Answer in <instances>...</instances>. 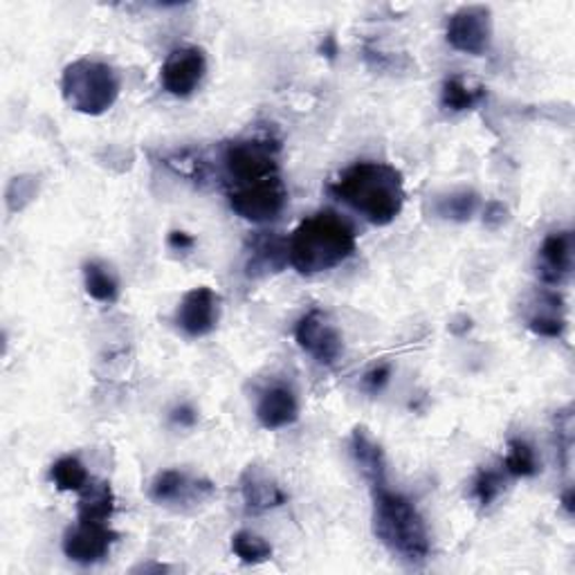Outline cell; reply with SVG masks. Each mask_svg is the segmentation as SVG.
Wrapping results in <instances>:
<instances>
[{
	"label": "cell",
	"mask_w": 575,
	"mask_h": 575,
	"mask_svg": "<svg viewBox=\"0 0 575 575\" xmlns=\"http://www.w3.org/2000/svg\"><path fill=\"white\" fill-rule=\"evenodd\" d=\"M328 191L377 227L394 223L405 205L403 173L387 162L360 160L335 178Z\"/></svg>",
	"instance_id": "1"
},
{
	"label": "cell",
	"mask_w": 575,
	"mask_h": 575,
	"mask_svg": "<svg viewBox=\"0 0 575 575\" xmlns=\"http://www.w3.org/2000/svg\"><path fill=\"white\" fill-rule=\"evenodd\" d=\"M358 232L335 210H319L304 218L288 238V261L300 274H319L342 266L356 255Z\"/></svg>",
	"instance_id": "2"
},
{
	"label": "cell",
	"mask_w": 575,
	"mask_h": 575,
	"mask_svg": "<svg viewBox=\"0 0 575 575\" xmlns=\"http://www.w3.org/2000/svg\"><path fill=\"white\" fill-rule=\"evenodd\" d=\"M373 533L392 555L420 566L431 553V538L418 508L387 484L373 486Z\"/></svg>",
	"instance_id": "3"
},
{
	"label": "cell",
	"mask_w": 575,
	"mask_h": 575,
	"mask_svg": "<svg viewBox=\"0 0 575 575\" xmlns=\"http://www.w3.org/2000/svg\"><path fill=\"white\" fill-rule=\"evenodd\" d=\"M66 104L83 115H102L120 98L117 72L98 59H77L61 75Z\"/></svg>",
	"instance_id": "4"
},
{
	"label": "cell",
	"mask_w": 575,
	"mask_h": 575,
	"mask_svg": "<svg viewBox=\"0 0 575 575\" xmlns=\"http://www.w3.org/2000/svg\"><path fill=\"white\" fill-rule=\"evenodd\" d=\"M279 144L268 137H241L227 142L223 149V169L229 187L259 182L279 176Z\"/></svg>",
	"instance_id": "5"
},
{
	"label": "cell",
	"mask_w": 575,
	"mask_h": 575,
	"mask_svg": "<svg viewBox=\"0 0 575 575\" xmlns=\"http://www.w3.org/2000/svg\"><path fill=\"white\" fill-rule=\"evenodd\" d=\"M227 203L236 216L261 225L279 218L288 203V191L281 176H272L259 182L227 187Z\"/></svg>",
	"instance_id": "6"
},
{
	"label": "cell",
	"mask_w": 575,
	"mask_h": 575,
	"mask_svg": "<svg viewBox=\"0 0 575 575\" xmlns=\"http://www.w3.org/2000/svg\"><path fill=\"white\" fill-rule=\"evenodd\" d=\"M448 43L454 50L472 57L488 53L493 41V14L486 5H467L456 10L446 30Z\"/></svg>",
	"instance_id": "7"
},
{
	"label": "cell",
	"mask_w": 575,
	"mask_h": 575,
	"mask_svg": "<svg viewBox=\"0 0 575 575\" xmlns=\"http://www.w3.org/2000/svg\"><path fill=\"white\" fill-rule=\"evenodd\" d=\"M295 340L308 356H313L319 364H326V367H332L345 353L342 332L328 319L326 313L317 308L306 313L297 322Z\"/></svg>",
	"instance_id": "8"
},
{
	"label": "cell",
	"mask_w": 575,
	"mask_h": 575,
	"mask_svg": "<svg viewBox=\"0 0 575 575\" xmlns=\"http://www.w3.org/2000/svg\"><path fill=\"white\" fill-rule=\"evenodd\" d=\"M207 72V57L196 45H182L169 53L160 68L162 88L173 98H189Z\"/></svg>",
	"instance_id": "9"
},
{
	"label": "cell",
	"mask_w": 575,
	"mask_h": 575,
	"mask_svg": "<svg viewBox=\"0 0 575 575\" xmlns=\"http://www.w3.org/2000/svg\"><path fill=\"white\" fill-rule=\"evenodd\" d=\"M117 533L109 529V521L77 519L64 535V553L77 564H98L109 557Z\"/></svg>",
	"instance_id": "10"
},
{
	"label": "cell",
	"mask_w": 575,
	"mask_h": 575,
	"mask_svg": "<svg viewBox=\"0 0 575 575\" xmlns=\"http://www.w3.org/2000/svg\"><path fill=\"white\" fill-rule=\"evenodd\" d=\"M173 322L189 338H205L221 322V297L207 285L194 288L178 304Z\"/></svg>",
	"instance_id": "11"
},
{
	"label": "cell",
	"mask_w": 575,
	"mask_h": 575,
	"mask_svg": "<svg viewBox=\"0 0 575 575\" xmlns=\"http://www.w3.org/2000/svg\"><path fill=\"white\" fill-rule=\"evenodd\" d=\"M214 493V486L210 482H196L189 474L180 470H165L160 472L154 484H151V499L156 504L165 506H180V504H191V501H201L203 497H210Z\"/></svg>",
	"instance_id": "12"
},
{
	"label": "cell",
	"mask_w": 575,
	"mask_h": 575,
	"mask_svg": "<svg viewBox=\"0 0 575 575\" xmlns=\"http://www.w3.org/2000/svg\"><path fill=\"white\" fill-rule=\"evenodd\" d=\"M573 232H553L540 248V279L549 285L564 283L573 272Z\"/></svg>",
	"instance_id": "13"
},
{
	"label": "cell",
	"mask_w": 575,
	"mask_h": 575,
	"mask_svg": "<svg viewBox=\"0 0 575 575\" xmlns=\"http://www.w3.org/2000/svg\"><path fill=\"white\" fill-rule=\"evenodd\" d=\"M250 259L246 263V274L250 279H263L268 274L281 272L288 263V241L277 234L259 232L250 238Z\"/></svg>",
	"instance_id": "14"
},
{
	"label": "cell",
	"mask_w": 575,
	"mask_h": 575,
	"mask_svg": "<svg viewBox=\"0 0 575 575\" xmlns=\"http://www.w3.org/2000/svg\"><path fill=\"white\" fill-rule=\"evenodd\" d=\"M300 418V403L291 387L272 385L261 392L257 403V420L266 429H283L288 425L297 422Z\"/></svg>",
	"instance_id": "15"
},
{
	"label": "cell",
	"mask_w": 575,
	"mask_h": 575,
	"mask_svg": "<svg viewBox=\"0 0 575 575\" xmlns=\"http://www.w3.org/2000/svg\"><path fill=\"white\" fill-rule=\"evenodd\" d=\"M241 495L248 512H266L285 504V493L261 467L250 465L241 476Z\"/></svg>",
	"instance_id": "16"
},
{
	"label": "cell",
	"mask_w": 575,
	"mask_h": 575,
	"mask_svg": "<svg viewBox=\"0 0 575 575\" xmlns=\"http://www.w3.org/2000/svg\"><path fill=\"white\" fill-rule=\"evenodd\" d=\"M351 454L362 472V476L369 482V486H382L387 484V459L382 452L380 443L369 435L364 427H356L351 435Z\"/></svg>",
	"instance_id": "17"
},
{
	"label": "cell",
	"mask_w": 575,
	"mask_h": 575,
	"mask_svg": "<svg viewBox=\"0 0 575 575\" xmlns=\"http://www.w3.org/2000/svg\"><path fill=\"white\" fill-rule=\"evenodd\" d=\"M486 100V88L482 83H474L463 75H452L443 81L441 90V106L452 113L472 111Z\"/></svg>",
	"instance_id": "18"
},
{
	"label": "cell",
	"mask_w": 575,
	"mask_h": 575,
	"mask_svg": "<svg viewBox=\"0 0 575 575\" xmlns=\"http://www.w3.org/2000/svg\"><path fill=\"white\" fill-rule=\"evenodd\" d=\"M115 512V495L111 484L90 482L77 501V519L109 521Z\"/></svg>",
	"instance_id": "19"
},
{
	"label": "cell",
	"mask_w": 575,
	"mask_h": 575,
	"mask_svg": "<svg viewBox=\"0 0 575 575\" xmlns=\"http://www.w3.org/2000/svg\"><path fill=\"white\" fill-rule=\"evenodd\" d=\"M83 285L86 293L102 304H115L120 300V279L104 261L83 263Z\"/></svg>",
	"instance_id": "20"
},
{
	"label": "cell",
	"mask_w": 575,
	"mask_h": 575,
	"mask_svg": "<svg viewBox=\"0 0 575 575\" xmlns=\"http://www.w3.org/2000/svg\"><path fill=\"white\" fill-rule=\"evenodd\" d=\"M540 306L531 317H529V328L540 335V338H549V340H557L564 335L566 322L562 317V297L551 293V291H542L540 293Z\"/></svg>",
	"instance_id": "21"
},
{
	"label": "cell",
	"mask_w": 575,
	"mask_h": 575,
	"mask_svg": "<svg viewBox=\"0 0 575 575\" xmlns=\"http://www.w3.org/2000/svg\"><path fill=\"white\" fill-rule=\"evenodd\" d=\"M50 478L61 493H81L90 484L88 470L77 456H61L53 465Z\"/></svg>",
	"instance_id": "22"
},
{
	"label": "cell",
	"mask_w": 575,
	"mask_h": 575,
	"mask_svg": "<svg viewBox=\"0 0 575 575\" xmlns=\"http://www.w3.org/2000/svg\"><path fill=\"white\" fill-rule=\"evenodd\" d=\"M504 470L510 476H535L542 470V465L538 461L533 446H529L521 439H510L508 452L504 459Z\"/></svg>",
	"instance_id": "23"
},
{
	"label": "cell",
	"mask_w": 575,
	"mask_h": 575,
	"mask_svg": "<svg viewBox=\"0 0 575 575\" xmlns=\"http://www.w3.org/2000/svg\"><path fill=\"white\" fill-rule=\"evenodd\" d=\"M232 551L244 564H261L272 557L270 542L252 531H238L232 538Z\"/></svg>",
	"instance_id": "24"
},
{
	"label": "cell",
	"mask_w": 575,
	"mask_h": 575,
	"mask_svg": "<svg viewBox=\"0 0 575 575\" xmlns=\"http://www.w3.org/2000/svg\"><path fill=\"white\" fill-rule=\"evenodd\" d=\"M478 207V196L474 194V191H454V194L446 196L439 201L437 205V212L443 216V218H450V221H470L474 216Z\"/></svg>",
	"instance_id": "25"
},
{
	"label": "cell",
	"mask_w": 575,
	"mask_h": 575,
	"mask_svg": "<svg viewBox=\"0 0 575 575\" xmlns=\"http://www.w3.org/2000/svg\"><path fill=\"white\" fill-rule=\"evenodd\" d=\"M501 491H504V472H499L495 467H484L482 472L476 474L472 495L484 508L491 506L501 495Z\"/></svg>",
	"instance_id": "26"
},
{
	"label": "cell",
	"mask_w": 575,
	"mask_h": 575,
	"mask_svg": "<svg viewBox=\"0 0 575 575\" xmlns=\"http://www.w3.org/2000/svg\"><path fill=\"white\" fill-rule=\"evenodd\" d=\"M392 377V364L390 362H382L377 367H373L364 377H362V385L369 394H377L387 387V382Z\"/></svg>",
	"instance_id": "27"
},
{
	"label": "cell",
	"mask_w": 575,
	"mask_h": 575,
	"mask_svg": "<svg viewBox=\"0 0 575 575\" xmlns=\"http://www.w3.org/2000/svg\"><path fill=\"white\" fill-rule=\"evenodd\" d=\"M506 221H508V210H506V205H501V203H491V205L486 207V212H484V223H486L491 229L501 227Z\"/></svg>",
	"instance_id": "28"
},
{
	"label": "cell",
	"mask_w": 575,
	"mask_h": 575,
	"mask_svg": "<svg viewBox=\"0 0 575 575\" xmlns=\"http://www.w3.org/2000/svg\"><path fill=\"white\" fill-rule=\"evenodd\" d=\"M171 420L180 427H194L196 420H199V414L194 407H189V405H180L171 411Z\"/></svg>",
	"instance_id": "29"
},
{
	"label": "cell",
	"mask_w": 575,
	"mask_h": 575,
	"mask_svg": "<svg viewBox=\"0 0 575 575\" xmlns=\"http://www.w3.org/2000/svg\"><path fill=\"white\" fill-rule=\"evenodd\" d=\"M194 244H196L194 236L187 234V232H171V234H169V246H171L173 250L184 252V250L194 248Z\"/></svg>",
	"instance_id": "30"
},
{
	"label": "cell",
	"mask_w": 575,
	"mask_h": 575,
	"mask_svg": "<svg viewBox=\"0 0 575 575\" xmlns=\"http://www.w3.org/2000/svg\"><path fill=\"white\" fill-rule=\"evenodd\" d=\"M562 504H564L566 512L571 515V512H573V491H571V488L564 493V497H562Z\"/></svg>",
	"instance_id": "31"
}]
</instances>
